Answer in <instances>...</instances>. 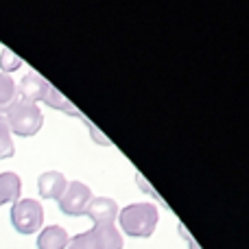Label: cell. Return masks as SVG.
Returning a JSON list of instances; mask_svg holds the SVG:
<instances>
[{
  "label": "cell",
  "mask_w": 249,
  "mask_h": 249,
  "mask_svg": "<svg viewBox=\"0 0 249 249\" xmlns=\"http://www.w3.org/2000/svg\"><path fill=\"white\" fill-rule=\"evenodd\" d=\"M118 221H121V230L131 238H149L158 228V208L153 203H131V206L123 208L118 212Z\"/></svg>",
  "instance_id": "1"
},
{
  "label": "cell",
  "mask_w": 249,
  "mask_h": 249,
  "mask_svg": "<svg viewBox=\"0 0 249 249\" xmlns=\"http://www.w3.org/2000/svg\"><path fill=\"white\" fill-rule=\"evenodd\" d=\"M4 118H7L11 133H18V136H24V138L35 136L42 129V123H44L42 109L37 107V103H31V101H24V99L13 101V105L7 109Z\"/></svg>",
  "instance_id": "2"
},
{
  "label": "cell",
  "mask_w": 249,
  "mask_h": 249,
  "mask_svg": "<svg viewBox=\"0 0 249 249\" xmlns=\"http://www.w3.org/2000/svg\"><path fill=\"white\" fill-rule=\"evenodd\" d=\"M11 225L20 234H35L44 225V208L35 199H18L11 206Z\"/></svg>",
  "instance_id": "3"
},
{
  "label": "cell",
  "mask_w": 249,
  "mask_h": 249,
  "mask_svg": "<svg viewBox=\"0 0 249 249\" xmlns=\"http://www.w3.org/2000/svg\"><path fill=\"white\" fill-rule=\"evenodd\" d=\"M92 201V190L83 181H70L66 186L64 195L59 197V210L68 216H81L86 214L88 203Z\"/></svg>",
  "instance_id": "4"
},
{
  "label": "cell",
  "mask_w": 249,
  "mask_h": 249,
  "mask_svg": "<svg viewBox=\"0 0 249 249\" xmlns=\"http://www.w3.org/2000/svg\"><path fill=\"white\" fill-rule=\"evenodd\" d=\"M86 214L94 221V225L114 223L118 216V203L109 197H92V201L88 203Z\"/></svg>",
  "instance_id": "5"
},
{
  "label": "cell",
  "mask_w": 249,
  "mask_h": 249,
  "mask_svg": "<svg viewBox=\"0 0 249 249\" xmlns=\"http://www.w3.org/2000/svg\"><path fill=\"white\" fill-rule=\"evenodd\" d=\"M48 88H51V83H48L44 77H39L37 72H29L22 77L20 86H18V94H20V99H24V101L37 103V101L46 99Z\"/></svg>",
  "instance_id": "6"
},
{
  "label": "cell",
  "mask_w": 249,
  "mask_h": 249,
  "mask_svg": "<svg viewBox=\"0 0 249 249\" xmlns=\"http://www.w3.org/2000/svg\"><path fill=\"white\" fill-rule=\"evenodd\" d=\"M66 186H68V181H66L64 173H59V171H44L37 177V190L44 199H57L59 201Z\"/></svg>",
  "instance_id": "7"
},
{
  "label": "cell",
  "mask_w": 249,
  "mask_h": 249,
  "mask_svg": "<svg viewBox=\"0 0 249 249\" xmlns=\"http://www.w3.org/2000/svg\"><path fill=\"white\" fill-rule=\"evenodd\" d=\"M90 232L94 236L96 249H123V234L114 223L94 225Z\"/></svg>",
  "instance_id": "8"
},
{
  "label": "cell",
  "mask_w": 249,
  "mask_h": 249,
  "mask_svg": "<svg viewBox=\"0 0 249 249\" xmlns=\"http://www.w3.org/2000/svg\"><path fill=\"white\" fill-rule=\"evenodd\" d=\"M68 232L61 225H48L39 232L37 236V249H66L68 247Z\"/></svg>",
  "instance_id": "9"
},
{
  "label": "cell",
  "mask_w": 249,
  "mask_h": 249,
  "mask_svg": "<svg viewBox=\"0 0 249 249\" xmlns=\"http://www.w3.org/2000/svg\"><path fill=\"white\" fill-rule=\"evenodd\" d=\"M22 193V179L18 173H0V206L4 203H16Z\"/></svg>",
  "instance_id": "10"
},
{
  "label": "cell",
  "mask_w": 249,
  "mask_h": 249,
  "mask_svg": "<svg viewBox=\"0 0 249 249\" xmlns=\"http://www.w3.org/2000/svg\"><path fill=\"white\" fill-rule=\"evenodd\" d=\"M18 99V86L9 74L0 72V114H7V109Z\"/></svg>",
  "instance_id": "11"
},
{
  "label": "cell",
  "mask_w": 249,
  "mask_h": 249,
  "mask_svg": "<svg viewBox=\"0 0 249 249\" xmlns=\"http://www.w3.org/2000/svg\"><path fill=\"white\" fill-rule=\"evenodd\" d=\"M44 103H46V105H51V107H55V109H64V112L72 114V116H77V118H83V114L79 112V109H74L72 105L68 103V99H66L64 94H59V92H57L53 86L48 88V92H46V99H44Z\"/></svg>",
  "instance_id": "12"
},
{
  "label": "cell",
  "mask_w": 249,
  "mask_h": 249,
  "mask_svg": "<svg viewBox=\"0 0 249 249\" xmlns=\"http://www.w3.org/2000/svg\"><path fill=\"white\" fill-rule=\"evenodd\" d=\"M13 153H16V146L11 140V129H9L7 118L0 114V160L13 158Z\"/></svg>",
  "instance_id": "13"
},
{
  "label": "cell",
  "mask_w": 249,
  "mask_h": 249,
  "mask_svg": "<svg viewBox=\"0 0 249 249\" xmlns=\"http://www.w3.org/2000/svg\"><path fill=\"white\" fill-rule=\"evenodd\" d=\"M66 249H96L94 236H92L90 230H88V232H81V234H77V236L70 238Z\"/></svg>",
  "instance_id": "14"
},
{
  "label": "cell",
  "mask_w": 249,
  "mask_h": 249,
  "mask_svg": "<svg viewBox=\"0 0 249 249\" xmlns=\"http://www.w3.org/2000/svg\"><path fill=\"white\" fill-rule=\"evenodd\" d=\"M22 66V59L18 55H13L9 48H2V53H0V68L4 70V74L7 72H13V70H18Z\"/></svg>",
  "instance_id": "15"
},
{
  "label": "cell",
  "mask_w": 249,
  "mask_h": 249,
  "mask_svg": "<svg viewBox=\"0 0 249 249\" xmlns=\"http://www.w3.org/2000/svg\"><path fill=\"white\" fill-rule=\"evenodd\" d=\"M179 234H181V236H184V238H186V241H188V245H190V249H201V247H199V245H197V243H195V241H193V236H190V234H188V232H186V228H184V225H179Z\"/></svg>",
  "instance_id": "16"
}]
</instances>
